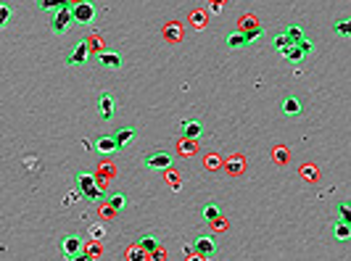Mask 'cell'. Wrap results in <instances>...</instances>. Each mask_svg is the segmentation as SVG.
Wrapping results in <instances>:
<instances>
[{
  "label": "cell",
  "mask_w": 351,
  "mask_h": 261,
  "mask_svg": "<svg viewBox=\"0 0 351 261\" xmlns=\"http://www.w3.org/2000/svg\"><path fill=\"white\" fill-rule=\"evenodd\" d=\"M74 182H77V187H80V193L85 195V201H90V203H95V201H101V187H95V180H93V174H87V172H80L74 177Z\"/></svg>",
  "instance_id": "6da1fadb"
},
{
  "label": "cell",
  "mask_w": 351,
  "mask_h": 261,
  "mask_svg": "<svg viewBox=\"0 0 351 261\" xmlns=\"http://www.w3.org/2000/svg\"><path fill=\"white\" fill-rule=\"evenodd\" d=\"M82 248H85V243H82V237H80V235H74V232H69V235H64V237L58 240V251L64 253L66 259L80 256Z\"/></svg>",
  "instance_id": "7a4b0ae2"
},
{
  "label": "cell",
  "mask_w": 351,
  "mask_h": 261,
  "mask_svg": "<svg viewBox=\"0 0 351 261\" xmlns=\"http://www.w3.org/2000/svg\"><path fill=\"white\" fill-rule=\"evenodd\" d=\"M72 21H74V13H72V5L64 11H55L53 13V19H51V29L55 34H66L69 32V26H72Z\"/></svg>",
  "instance_id": "3957f363"
},
{
  "label": "cell",
  "mask_w": 351,
  "mask_h": 261,
  "mask_svg": "<svg viewBox=\"0 0 351 261\" xmlns=\"http://www.w3.org/2000/svg\"><path fill=\"white\" fill-rule=\"evenodd\" d=\"M193 251L198 253V256H214V253H216V240H214V235H206V232L195 235V237H193Z\"/></svg>",
  "instance_id": "277c9868"
},
{
  "label": "cell",
  "mask_w": 351,
  "mask_h": 261,
  "mask_svg": "<svg viewBox=\"0 0 351 261\" xmlns=\"http://www.w3.org/2000/svg\"><path fill=\"white\" fill-rule=\"evenodd\" d=\"M72 13H74V21H80V24H90V21L95 19V5L90 3V0H80V3L72 5Z\"/></svg>",
  "instance_id": "5b68a950"
},
{
  "label": "cell",
  "mask_w": 351,
  "mask_h": 261,
  "mask_svg": "<svg viewBox=\"0 0 351 261\" xmlns=\"http://www.w3.org/2000/svg\"><path fill=\"white\" fill-rule=\"evenodd\" d=\"M143 164L148 166V169H169L172 166V153L156 151V153H151V156H145Z\"/></svg>",
  "instance_id": "8992f818"
},
{
  "label": "cell",
  "mask_w": 351,
  "mask_h": 261,
  "mask_svg": "<svg viewBox=\"0 0 351 261\" xmlns=\"http://www.w3.org/2000/svg\"><path fill=\"white\" fill-rule=\"evenodd\" d=\"M114 108H116V101H114V95L111 93H103L101 98H98V116L101 119H114Z\"/></svg>",
  "instance_id": "52a82bcc"
},
{
  "label": "cell",
  "mask_w": 351,
  "mask_h": 261,
  "mask_svg": "<svg viewBox=\"0 0 351 261\" xmlns=\"http://www.w3.org/2000/svg\"><path fill=\"white\" fill-rule=\"evenodd\" d=\"M95 151H98V153H103V156H111V153H116V151H119L116 137H114V135H103V137H98V140H95Z\"/></svg>",
  "instance_id": "ba28073f"
},
{
  "label": "cell",
  "mask_w": 351,
  "mask_h": 261,
  "mask_svg": "<svg viewBox=\"0 0 351 261\" xmlns=\"http://www.w3.org/2000/svg\"><path fill=\"white\" fill-rule=\"evenodd\" d=\"M137 245H140V248H143L145 253H148V256H151L153 251H159V248H161V245H159V237H156V232H143V235L137 237Z\"/></svg>",
  "instance_id": "9c48e42d"
},
{
  "label": "cell",
  "mask_w": 351,
  "mask_h": 261,
  "mask_svg": "<svg viewBox=\"0 0 351 261\" xmlns=\"http://www.w3.org/2000/svg\"><path fill=\"white\" fill-rule=\"evenodd\" d=\"M87 61V42H77L74 51L66 55V63L69 66H77V63H85Z\"/></svg>",
  "instance_id": "30bf717a"
},
{
  "label": "cell",
  "mask_w": 351,
  "mask_h": 261,
  "mask_svg": "<svg viewBox=\"0 0 351 261\" xmlns=\"http://www.w3.org/2000/svg\"><path fill=\"white\" fill-rule=\"evenodd\" d=\"M280 111H283L285 116H298L301 114V101L296 95H288V98H283V103H280Z\"/></svg>",
  "instance_id": "8fae6325"
},
{
  "label": "cell",
  "mask_w": 351,
  "mask_h": 261,
  "mask_svg": "<svg viewBox=\"0 0 351 261\" xmlns=\"http://www.w3.org/2000/svg\"><path fill=\"white\" fill-rule=\"evenodd\" d=\"M201 216H203V222H216L222 216V211H219V206H216L214 201H209V203H203Z\"/></svg>",
  "instance_id": "7c38bea8"
},
{
  "label": "cell",
  "mask_w": 351,
  "mask_h": 261,
  "mask_svg": "<svg viewBox=\"0 0 351 261\" xmlns=\"http://www.w3.org/2000/svg\"><path fill=\"white\" fill-rule=\"evenodd\" d=\"M37 8L55 13V11H64V8H69V0H37Z\"/></svg>",
  "instance_id": "4fadbf2b"
},
{
  "label": "cell",
  "mask_w": 351,
  "mask_h": 261,
  "mask_svg": "<svg viewBox=\"0 0 351 261\" xmlns=\"http://www.w3.org/2000/svg\"><path fill=\"white\" fill-rule=\"evenodd\" d=\"M98 61H101L106 69H119V66H122V55H119V53H108V51L98 55Z\"/></svg>",
  "instance_id": "5bb4252c"
},
{
  "label": "cell",
  "mask_w": 351,
  "mask_h": 261,
  "mask_svg": "<svg viewBox=\"0 0 351 261\" xmlns=\"http://www.w3.org/2000/svg\"><path fill=\"white\" fill-rule=\"evenodd\" d=\"M182 132H185V137L193 140L203 132V127H201V122H195V119H188V122H182Z\"/></svg>",
  "instance_id": "9a60e30c"
},
{
  "label": "cell",
  "mask_w": 351,
  "mask_h": 261,
  "mask_svg": "<svg viewBox=\"0 0 351 261\" xmlns=\"http://www.w3.org/2000/svg\"><path fill=\"white\" fill-rule=\"evenodd\" d=\"M333 235H335V240H341V243L351 240V224H346V222H335Z\"/></svg>",
  "instance_id": "2e32d148"
},
{
  "label": "cell",
  "mask_w": 351,
  "mask_h": 261,
  "mask_svg": "<svg viewBox=\"0 0 351 261\" xmlns=\"http://www.w3.org/2000/svg\"><path fill=\"white\" fill-rule=\"evenodd\" d=\"M285 34H288V40L293 42V45H301L306 37H304V29H301L298 24H291V26H285Z\"/></svg>",
  "instance_id": "e0dca14e"
},
{
  "label": "cell",
  "mask_w": 351,
  "mask_h": 261,
  "mask_svg": "<svg viewBox=\"0 0 351 261\" xmlns=\"http://www.w3.org/2000/svg\"><path fill=\"white\" fill-rule=\"evenodd\" d=\"M114 137H116L119 148H124V145H130L132 140H135V130H132V127H124V130H119Z\"/></svg>",
  "instance_id": "ac0fdd59"
},
{
  "label": "cell",
  "mask_w": 351,
  "mask_h": 261,
  "mask_svg": "<svg viewBox=\"0 0 351 261\" xmlns=\"http://www.w3.org/2000/svg\"><path fill=\"white\" fill-rule=\"evenodd\" d=\"M272 45H275V51H277V53H283V55H285V53H288V51H291V48H293V42L288 40V34L283 32V34H277V37L272 40Z\"/></svg>",
  "instance_id": "d6986e66"
},
{
  "label": "cell",
  "mask_w": 351,
  "mask_h": 261,
  "mask_svg": "<svg viewBox=\"0 0 351 261\" xmlns=\"http://www.w3.org/2000/svg\"><path fill=\"white\" fill-rule=\"evenodd\" d=\"M333 29H335V34H343V37H351V16H346V19H338L333 24Z\"/></svg>",
  "instance_id": "ffe728a7"
},
{
  "label": "cell",
  "mask_w": 351,
  "mask_h": 261,
  "mask_svg": "<svg viewBox=\"0 0 351 261\" xmlns=\"http://www.w3.org/2000/svg\"><path fill=\"white\" fill-rule=\"evenodd\" d=\"M245 42H248V37H245L243 32H230V34H227V45H230V48H243Z\"/></svg>",
  "instance_id": "44dd1931"
},
{
  "label": "cell",
  "mask_w": 351,
  "mask_h": 261,
  "mask_svg": "<svg viewBox=\"0 0 351 261\" xmlns=\"http://www.w3.org/2000/svg\"><path fill=\"white\" fill-rule=\"evenodd\" d=\"M338 222L351 224V201H341L338 203Z\"/></svg>",
  "instance_id": "7402d4cb"
},
{
  "label": "cell",
  "mask_w": 351,
  "mask_h": 261,
  "mask_svg": "<svg viewBox=\"0 0 351 261\" xmlns=\"http://www.w3.org/2000/svg\"><path fill=\"white\" fill-rule=\"evenodd\" d=\"M108 203L119 211V209L127 206V195H124V193H111V195H108Z\"/></svg>",
  "instance_id": "603a6c76"
},
{
  "label": "cell",
  "mask_w": 351,
  "mask_h": 261,
  "mask_svg": "<svg viewBox=\"0 0 351 261\" xmlns=\"http://www.w3.org/2000/svg\"><path fill=\"white\" fill-rule=\"evenodd\" d=\"M304 55H306V51H304V48H301V45H293L291 51L285 53V58H288V61H293V63H298L301 58H304Z\"/></svg>",
  "instance_id": "cb8c5ba5"
},
{
  "label": "cell",
  "mask_w": 351,
  "mask_h": 261,
  "mask_svg": "<svg viewBox=\"0 0 351 261\" xmlns=\"http://www.w3.org/2000/svg\"><path fill=\"white\" fill-rule=\"evenodd\" d=\"M145 256H148V253L140 248V245H132V248L127 251V259L130 261H145Z\"/></svg>",
  "instance_id": "d4e9b609"
},
{
  "label": "cell",
  "mask_w": 351,
  "mask_h": 261,
  "mask_svg": "<svg viewBox=\"0 0 351 261\" xmlns=\"http://www.w3.org/2000/svg\"><path fill=\"white\" fill-rule=\"evenodd\" d=\"M8 19H11V5L3 3V5H0V26L8 24Z\"/></svg>",
  "instance_id": "484cf974"
},
{
  "label": "cell",
  "mask_w": 351,
  "mask_h": 261,
  "mask_svg": "<svg viewBox=\"0 0 351 261\" xmlns=\"http://www.w3.org/2000/svg\"><path fill=\"white\" fill-rule=\"evenodd\" d=\"M243 34H245V37H248V42H251V40H259V37H262L264 29H262V26H254V29H243Z\"/></svg>",
  "instance_id": "4316f807"
},
{
  "label": "cell",
  "mask_w": 351,
  "mask_h": 261,
  "mask_svg": "<svg viewBox=\"0 0 351 261\" xmlns=\"http://www.w3.org/2000/svg\"><path fill=\"white\" fill-rule=\"evenodd\" d=\"M114 214H116V209L111 206V203H108V206H101V216H103V219H114Z\"/></svg>",
  "instance_id": "83f0119b"
},
{
  "label": "cell",
  "mask_w": 351,
  "mask_h": 261,
  "mask_svg": "<svg viewBox=\"0 0 351 261\" xmlns=\"http://www.w3.org/2000/svg\"><path fill=\"white\" fill-rule=\"evenodd\" d=\"M69 261H90L87 256H82V253H80V256H74V259H69Z\"/></svg>",
  "instance_id": "f1b7e54d"
}]
</instances>
